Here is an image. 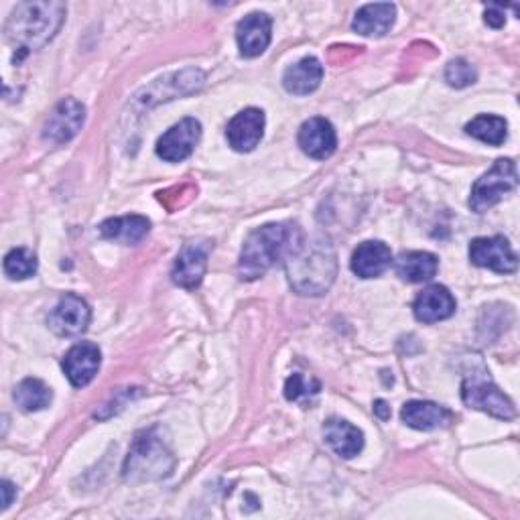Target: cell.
Listing matches in <instances>:
<instances>
[{
    "label": "cell",
    "mask_w": 520,
    "mask_h": 520,
    "mask_svg": "<svg viewBox=\"0 0 520 520\" xmlns=\"http://www.w3.org/2000/svg\"><path fill=\"white\" fill-rule=\"evenodd\" d=\"M323 437L340 458H354L364 449V433L344 419H330L323 425Z\"/></svg>",
    "instance_id": "19"
},
{
    "label": "cell",
    "mask_w": 520,
    "mask_h": 520,
    "mask_svg": "<svg viewBox=\"0 0 520 520\" xmlns=\"http://www.w3.org/2000/svg\"><path fill=\"white\" fill-rule=\"evenodd\" d=\"M415 317L423 323H437L455 313V299L453 295L441 287V285H431L419 293V297L413 303Z\"/></svg>",
    "instance_id": "17"
},
{
    "label": "cell",
    "mask_w": 520,
    "mask_h": 520,
    "mask_svg": "<svg viewBox=\"0 0 520 520\" xmlns=\"http://www.w3.org/2000/svg\"><path fill=\"white\" fill-rule=\"evenodd\" d=\"M202 124L195 118H183L175 126H171L167 133L157 143V155L167 163H181L200 143Z\"/></svg>",
    "instance_id": "10"
},
{
    "label": "cell",
    "mask_w": 520,
    "mask_h": 520,
    "mask_svg": "<svg viewBox=\"0 0 520 520\" xmlns=\"http://www.w3.org/2000/svg\"><path fill=\"white\" fill-rule=\"evenodd\" d=\"M51 399H53L51 388L39 378H25L15 388V401L25 413H35L49 407Z\"/></svg>",
    "instance_id": "24"
},
{
    "label": "cell",
    "mask_w": 520,
    "mask_h": 520,
    "mask_svg": "<svg viewBox=\"0 0 520 520\" xmlns=\"http://www.w3.org/2000/svg\"><path fill=\"white\" fill-rule=\"evenodd\" d=\"M299 147L307 157L317 161L332 157L338 147V137L332 122L319 116L303 122L299 128Z\"/></svg>",
    "instance_id": "13"
},
{
    "label": "cell",
    "mask_w": 520,
    "mask_h": 520,
    "mask_svg": "<svg viewBox=\"0 0 520 520\" xmlns=\"http://www.w3.org/2000/svg\"><path fill=\"white\" fill-rule=\"evenodd\" d=\"M100 362H102L100 348L92 342H80L65 354L61 366L65 376H68V380L76 388H84L96 378L100 370Z\"/></svg>",
    "instance_id": "14"
},
{
    "label": "cell",
    "mask_w": 520,
    "mask_h": 520,
    "mask_svg": "<svg viewBox=\"0 0 520 520\" xmlns=\"http://www.w3.org/2000/svg\"><path fill=\"white\" fill-rule=\"evenodd\" d=\"M397 7L390 3L364 5L352 23V29L364 37H382L395 25Z\"/></svg>",
    "instance_id": "20"
},
{
    "label": "cell",
    "mask_w": 520,
    "mask_h": 520,
    "mask_svg": "<svg viewBox=\"0 0 520 520\" xmlns=\"http://www.w3.org/2000/svg\"><path fill=\"white\" fill-rule=\"evenodd\" d=\"M63 3H21L5 23V39L21 55L45 47L65 21Z\"/></svg>",
    "instance_id": "3"
},
{
    "label": "cell",
    "mask_w": 520,
    "mask_h": 520,
    "mask_svg": "<svg viewBox=\"0 0 520 520\" xmlns=\"http://www.w3.org/2000/svg\"><path fill=\"white\" fill-rule=\"evenodd\" d=\"M84 120H86V106L76 98H63L51 110L43 126V137L53 145L70 143L82 130Z\"/></svg>",
    "instance_id": "8"
},
{
    "label": "cell",
    "mask_w": 520,
    "mask_h": 520,
    "mask_svg": "<svg viewBox=\"0 0 520 520\" xmlns=\"http://www.w3.org/2000/svg\"><path fill=\"white\" fill-rule=\"evenodd\" d=\"M263 135H265V114L258 108H246L238 112L226 128L228 143L238 153H250L252 149H256Z\"/></svg>",
    "instance_id": "12"
},
{
    "label": "cell",
    "mask_w": 520,
    "mask_h": 520,
    "mask_svg": "<svg viewBox=\"0 0 520 520\" xmlns=\"http://www.w3.org/2000/svg\"><path fill=\"white\" fill-rule=\"evenodd\" d=\"M486 23L490 25V27H494V29H500V27H504V23H506V17H504V7H500V5H490L488 9H486Z\"/></svg>",
    "instance_id": "29"
},
{
    "label": "cell",
    "mask_w": 520,
    "mask_h": 520,
    "mask_svg": "<svg viewBox=\"0 0 520 520\" xmlns=\"http://www.w3.org/2000/svg\"><path fill=\"white\" fill-rule=\"evenodd\" d=\"M397 275L403 281L409 283H423V281H431L437 275L439 269V260L435 254L431 252H421V250H413V252H403L397 263H395Z\"/></svg>",
    "instance_id": "22"
},
{
    "label": "cell",
    "mask_w": 520,
    "mask_h": 520,
    "mask_svg": "<svg viewBox=\"0 0 520 520\" xmlns=\"http://www.w3.org/2000/svg\"><path fill=\"white\" fill-rule=\"evenodd\" d=\"M90 319H92L90 305L82 297L68 293L51 309L47 317V325L55 336L74 338L88 330Z\"/></svg>",
    "instance_id": "7"
},
{
    "label": "cell",
    "mask_w": 520,
    "mask_h": 520,
    "mask_svg": "<svg viewBox=\"0 0 520 520\" xmlns=\"http://www.w3.org/2000/svg\"><path fill=\"white\" fill-rule=\"evenodd\" d=\"M403 423L419 431L443 429L453 423V413L429 401H409L401 411Z\"/></svg>",
    "instance_id": "18"
},
{
    "label": "cell",
    "mask_w": 520,
    "mask_h": 520,
    "mask_svg": "<svg viewBox=\"0 0 520 520\" xmlns=\"http://www.w3.org/2000/svg\"><path fill=\"white\" fill-rule=\"evenodd\" d=\"M374 413H376L382 421H386V419L390 417V407H388L384 401H376V405H374Z\"/></svg>",
    "instance_id": "31"
},
{
    "label": "cell",
    "mask_w": 520,
    "mask_h": 520,
    "mask_svg": "<svg viewBox=\"0 0 520 520\" xmlns=\"http://www.w3.org/2000/svg\"><path fill=\"white\" fill-rule=\"evenodd\" d=\"M470 260L476 267L490 269L500 275H510L518 267V258L504 236L472 240Z\"/></svg>",
    "instance_id": "11"
},
{
    "label": "cell",
    "mask_w": 520,
    "mask_h": 520,
    "mask_svg": "<svg viewBox=\"0 0 520 520\" xmlns=\"http://www.w3.org/2000/svg\"><path fill=\"white\" fill-rule=\"evenodd\" d=\"M323 80V65L315 57H303L285 72L283 86L289 94L307 96L319 88Z\"/></svg>",
    "instance_id": "21"
},
{
    "label": "cell",
    "mask_w": 520,
    "mask_h": 520,
    "mask_svg": "<svg viewBox=\"0 0 520 520\" xmlns=\"http://www.w3.org/2000/svg\"><path fill=\"white\" fill-rule=\"evenodd\" d=\"M151 230V222L145 216L110 218L100 224V234L106 240H118L122 244H139Z\"/></svg>",
    "instance_id": "23"
},
{
    "label": "cell",
    "mask_w": 520,
    "mask_h": 520,
    "mask_svg": "<svg viewBox=\"0 0 520 520\" xmlns=\"http://www.w3.org/2000/svg\"><path fill=\"white\" fill-rule=\"evenodd\" d=\"M393 263V252L380 240L362 242L352 254V271L360 279H374L386 273Z\"/></svg>",
    "instance_id": "16"
},
{
    "label": "cell",
    "mask_w": 520,
    "mask_h": 520,
    "mask_svg": "<svg viewBox=\"0 0 520 520\" xmlns=\"http://www.w3.org/2000/svg\"><path fill=\"white\" fill-rule=\"evenodd\" d=\"M518 185V171L512 159H498L494 167L484 173L472 187L470 206L476 214H484L494 208L504 195L514 191Z\"/></svg>",
    "instance_id": "6"
},
{
    "label": "cell",
    "mask_w": 520,
    "mask_h": 520,
    "mask_svg": "<svg viewBox=\"0 0 520 520\" xmlns=\"http://www.w3.org/2000/svg\"><path fill=\"white\" fill-rule=\"evenodd\" d=\"M175 468V458L155 429L143 431L135 437L133 447L124 462V480L141 484L167 478Z\"/></svg>",
    "instance_id": "4"
},
{
    "label": "cell",
    "mask_w": 520,
    "mask_h": 520,
    "mask_svg": "<svg viewBox=\"0 0 520 520\" xmlns=\"http://www.w3.org/2000/svg\"><path fill=\"white\" fill-rule=\"evenodd\" d=\"M273 19L265 13H252L244 17L236 27V41L244 57H258L271 43Z\"/></svg>",
    "instance_id": "15"
},
{
    "label": "cell",
    "mask_w": 520,
    "mask_h": 520,
    "mask_svg": "<svg viewBox=\"0 0 520 520\" xmlns=\"http://www.w3.org/2000/svg\"><path fill=\"white\" fill-rule=\"evenodd\" d=\"M212 252L210 240H191L187 242L173 265V283L183 289H198L204 281L208 269V256Z\"/></svg>",
    "instance_id": "9"
},
{
    "label": "cell",
    "mask_w": 520,
    "mask_h": 520,
    "mask_svg": "<svg viewBox=\"0 0 520 520\" xmlns=\"http://www.w3.org/2000/svg\"><path fill=\"white\" fill-rule=\"evenodd\" d=\"M445 80L453 88H466L478 80V72L466 59H453L445 70Z\"/></svg>",
    "instance_id": "27"
},
{
    "label": "cell",
    "mask_w": 520,
    "mask_h": 520,
    "mask_svg": "<svg viewBox=\"0 0 520 520\" xmlns=\"http://www.w3.org/2000/svg\"><path fill=\"white\" fill-rule=\"evenodd\" d=\"M0 490H3V510H7V508L11 506V502H13L15 494H17V490H15V486H13L9 480L0 482Z\"/></svg>",
    "instance_id": "30"
},
{
    "label": "cell",
    "mask_w": 520,
    "mask_h": 520,
    "mask_svg": "<svg viewBox=\"0 0 520 520\" xmlns=\"http://www.w3.org/2000/svg\"><path fill=\"white\" fill-rule=\"evenodd\" d=\"M508 124L504 118L500 116H492V114H480L476 116L472 122H468L466 133L482 143H488L492 147H500L506 141L508 135Z\"/></svg>",
    "instance_id": "25"
},
{
    "label": "cell",
    "mask_w": 520,
    "mask_h": 520,
    "mask_svg": "<svg viewBox=\"0 0 520 520\" xmlns=\"http://www.w3.org/2000/svg\"><path fill=\"white\" fill-rule=\"evenodd\" d=\"M319 388H321V384L317 382V380H307L305 376H301V374H293L289 380H287V384H285V397L289 399V401H303V399H307L309 395H317L319 393Z\"/></svg>",
    "instance_id": "28"
},
{
    "label": "cell",
    "mask_w": 520,
    "mask_h": 520,
    "mask_svg": "<svg viewBox=\"0 0 520 520\" xmlns=\"http://www.w3.org/2000/svg\"><path fill=\"white\" fill-rule=\"evenodd\" d=\"M462 399L470 409L488 413L496 419L510 421L516 417V409L512 401L492 382L488 372H472L464 378Z\"/></svg>",
    "instance_id": "5"
},
{
    "label": "cell",
    "mask_w": 520,
    "mask_h": 520,
    "mask_svg": "<svg viewBox=\"0 0 520 520\" xmlns=\"http://www.w3.org/2000/svg\"><path fill=\"white\" fill-rule=\"evenodd\" d=\"M5 275L13 281L29 279L37 273V256L29 248H13L5 256Z\"/></svg>",
    "instance_id": "26"
},
{
    "label": "cell",
    "mask_w": 520,
    "mask_h": 520,
    "mask_svg": "<svg viewBox=\"0 0 520 520\" xmlns=\"http://www.w3.org/2000/svg\"><path fill=\"white\" fill-rule=\"evenodd\" d=\"M301 234L303 232L299 228L289 224H267L250 232L238 260L240 279L256 281L258 277H263L279 260L287 258Z\"/></svg>",
    "instance_id": "2"
},
{
    "label": "cell",
    "mask_w": 520,
    "mask_h": 520,
    "mask_svg": "<svg viewBox=\"0 0 520 520\" xmlns=\"http://www.w3.org/2000/svg\"><path fill=\"white\" fill-rule=\"evenodd\" d=\"M291 287L301 295H323L338 273L336 250L325 236L307 238L301 234L285 258Z\"/></svg>",
    "instance_id": "1"
}]
</instances>
